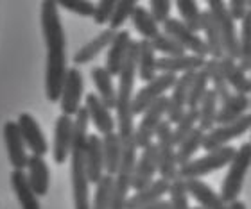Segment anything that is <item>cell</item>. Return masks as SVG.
Segmentation results:
<instances>
[{
  "instance_id": "1",
  "label": "cell",
  "mask_w": 251,
  "mask_h": 209,
  "mask_svg": "<svg viewBox=\"0 0 251 209\" xmlns=\"http://www.w3.org/2000/svg\"><path fill=\"white\" fill-rule=\"evenodd\" d=\"M42 32L47 45V68H45V95L47 100H59L63 81L67 75L65 56V32L58 13V4L52 0L42 2Z\"/></svg>"
},
{
  "instance_id": "2",
  "label": "cell",
  "mask_w": 251,
  "mask_h": 209,
  "mask_svg": "<svg viewBox=\"0 0 251 209\" xmlns=\"http://www.w3.org/2000/svg\"><path fill=\"white\" fill-rule=\"evenodd\" d=\"M88 113L84 107L74 118V141L70 150V183H72L74 209H92L90 183L84 173V143L88 138Z\"/></svg>"
},
{
  "instance_id": "3",
  "label": "cell",
  "mask_w": 251,
  "mask_h": 209,
  "mask_svg": "<svg viewBox=\"0 0 251 209\" xmlns=\"http://www.w3.org/2000/svg\"><path fill=\"white\" fill-rule=\"evenodd\" d=\"M136 56H138V42H131L126 61L119 73V89H117V127H119V138L121 141H127L135 138V124H133V88H135L136 77Z\"/></svg>"
},
{
  "instance_id": "4",
  "label": "cell",
  "mask_w": 251,
  "mask_h": 209,
  "mask_svg": "<svg viewBox=\"0 0 251 209\" xmlns=\"http://www.w3.org/2000/svg\"><path fill=\"white\" fill-rule=\"evenodd\" d=\"M237 148L231 145L221 146V148H215V150L206 152L204 156L198 157V159H192L188 161L187 165L178 168V177L188 181V179H201L208 173H214L221 168L228 167L235 156Z\"/></svg>"
},
{
  "instance_id": "5",
  "label": "cell",
  "mask_w": 251,
  "mask_h": 209,
  "mask_svg": "<svg viewBox=\"0 0 251 209\" xmlns=\"http://www.w3.org/2000/svg\"><path fill=\"white\" fill-rule=\"evenodd\" d=\"M251 167V143H242L241 148H237L235 156L228 165V173L223 181L221 188V199L226 204H230L233 200H239V195L242 191V184L246 179V173Z\"/></svg>"
},
{
  "instance_id": "6",
  "label": "cell",
  "mask_w": 251,
  "mask_h": 209,
  "mask_svg": "<svg viewBox=\"0 0 251 209\" xmlns=\"http://www.w3.org/2000/svg\"><path fill=\"white\" fill-rule=\"evenodd\" d=\"M214 18L215 25L219 29L221 43H223V50H225L226 58L237 61L239 59V36H237L235 21L231 20L230 13L226 9V2L221 0H210L208 9H206Z\"/></svg>"
},
{
  "instance_id": "7",
  "label": "cell",
  "mask_w": 251,
  "mask_h": 209,
  "mask_svg": "<svg viewBox=\"0 0 251 209\" xmlns=\"http://www.w3.org/2000/svg\"><path fill=\"white\" fill-rule=\"evenodd\" d=\"M156 152H158V173L160 179L173 181L178 177V163H176V146L173 143V125L163 120L158 125L156 132Z\"/></svg>"
},
{
  "instance_id": "8",
  "label": "cell",
  "mask_w": 251,
  "mask_h": 209,
  "mask_svg": "<svg viewBox=\"0 0 251 209\" xmlns=\"http://www.w3.org/2000/svg\"><path fill=\"white\" fill-rule=\"evenodd\" d=\"M176 81H178V75H174V73H158L151 83H147L146 86L133 97V104H131L133 116L142 115V113H144L149 105L154 104L158 99L165 97V91L173 89Z\"/></svg>"
},
{
  "instance_id": "9",
  "label": "cell",
  "mask_w": 251,
  "mask_h": 209,
  "mask_svg": "<svg viewBox=\"0 0 251 209\" xmlns=\"http://www.w3.org/2000/svg\"><path fill=\"white\" fill-rule=\"evenodd\" d=\"M167 100L169 97H162L142 113L140 124L135 127V141L138 148H146L151 143H154L152 141L154 132H156L158 125L163 122V116L167 113Z\"/></svg>"
},
{
  "instance_id": "10",
  "label": "cell",
  "mask_w": 251,
  "mask_h": 209,
  "mask_svg": "<svg viewBox=\"0 0 251 209\" xmlns=\"http://www.w3.org/2000/svg\"><path fill=\"white\" fill-rule=\"evenodd\" d=\"M248 129H251V115L246 113L242 115L239 120L231 122V124H226V125H215L212 131L204 132V140H203V148L206 152L215 150V148H221V146L230 145V141L241 138L242 134H246Z\"/></svg>"
},
{
  "instance_id": "11",
  "label": "cell",
  "mask_w": 251,
  "mask_h": 209,
  "mask_svg": "<svg viewBox=\"0 0 251 209\" xmlns=\"http://www.w3.org/2000/svg\"><path fill=\"white\" fill-rule=\"evenodd\" d=\"M84 91V79L81 70L70 68L67 70L65 81H63L61 95H59V104H61V113L63 115L74 116L77 115V111L81 109V99H83Z\"/></svg>"
},
{
  "instance_id": "12",
  "label": "cell",
  "mask_w": 251,
  "mask_h": 209,
  "mask_svg": "<svg viewBox=\"0 0 251 209\" xmlns=\"http://www.w3.org/2000/svg\"><path fill=\"white\" fill-rule=\"evenodd\" d=\"M162 29L167 36L176 40L185 48V52L188 50V52L198 56V58H208V48H206V43H204L203 38H199V34H196L188 27H185L178 18H169L162 25Z\"/></svg>"
},
{
  "instance_id": "13",
  "label": "cell",
  "mask_w": 251,
  "mask_h": 209,
  "mask_svg": "<svg viewBox=\"0 0 251 209\" xmlns=\"http://www.w3.org/2000/svg\"><path fill=\"white\" fill-rule=\"evenodd\" d=\"M156 172H158L156 143H151L149 146L142 148V154L136 157L133 179H131V188L135 189V191H138V189L149 186L154 181Z\"/></svg>"
},
{
  "instance_id": "14",
  "label": "cell",
  "mask_w": 251,
  "mask_h": 209,
  "mask_svg": "<svg viewBox=\"0 0 251 209\" xmlns=\"http://www.w3.org/2000/svg\"><path fill=\"white\" fill-rule=\"evenodd\" d=\"M16 125L20 129L22 140L25 143V146L31 150L32 156H45L49 152V143L47 138L43 134L42 127L34 120V116H31L29 113H22L18 116V122Z\"/></svg>"
},
{
  "instance_id": "15",
  "label": "cell",
  "mask_w": 251,
  "mask_h": 209,
  "mask_svg": "<svg viewBox=\"0 0 251 209\" xmlns=\"http://www.w3.org/2000/svg\"><path fill=\"white\" fill-rule=\"evenodd\" d=\"M74 141V118L67 115L58 116L54 124V143H52V157L56 165H63L70 157Z\"/></svg>"
},
{
  "instance_id": "16",
  "label": "cell",
  "mask_w": 251,
  "mask_h": 209,
  "mask_svg": "<svg viewBox=\"0 0 251 209\" xmlns=\"http://www.w3.org/2000/svg\"><path fill=\"white\" fill-rule=\"evenodd\" d=\"M84 173L90 184H97L106 175L102 145L97 134H88L86 143H84Z\"/></svg>"
},
{
  "instance_id": "17",
  "label": "cell",
  "mask_w": 251,
  "mask_h": 209,
  "mask_svg": "<svg viewBox=\"0 0 251 209\" xmlns=\"http://www.w3.org/2000/svg\"><path fill=\"white\" fill-rule=\"evenodd\" d=\"M194 73H181L178 81H176V84L173 86V93H171V97L167 100V113H165L167 122L171 125H174L183 116L185 111H187L188 88H190Z\"/></svg>"
},
{
  "instance_id": "18",
  "label": "cell",
  "mask_w": 251,
  "mask_h": 209,
  "mask_svg": "<svg viewBox=\"0 0 251 209\" xmlns=\"http://www.w3.org/2000/svg\"><path fill=\"white\" fill-rule=\"evenodd\" d=\"M84 109L88 113V120L94 124V127L97 129L99 134L106 136L110 132H115V118L110 113V109L106 107L100 99L95 93H88L84 99Z\"/></svg>"
},
{
  "instance_id": "19",
  "label": "cell",
  "mask_w": 251,
  "mask_h": 209,
  "mask_svg": "<svg viewBox=\"0 0 251 209\" xmlns=\"http://www.w3.org/2000/svg\"><path fill=\"white\" fill-rule=\"evenodd\" d=\"M4 141L7 148V157L15 170H24L27 167L29 156L25 150V143L22 140L20 129L16 122H5L4 125Z\"/></svg>"
},
{
  "instance_id": "20",
  "label": "cell",
  "mask_w": 251,
  "mask_h": 209,
  "mask_svg": "<svg viewBox=\"0 0 251 209\" xmlns=\"http://www.w3.org/2000/svg\"><path fill=\"white\" fill-rule=\"evenodd\" d=\"M131 34L129 31L121 29V31L115 32V38L113 42L110 43L108 47V54H106V72L110 73L111 77H119V73L122 70V64L126 61V56H127V50H129L131 45Z\"/></svg>"
},
{
  "instance_id": "21",
  "label": "cell",
  "mask_w": 251,
  "mask_h": 209,
  "mask_svg": "<svg viewBox=\"0 0 251 209\" xmlns=\"http://www.w3.org/2000/svg\"><path fill=\"white\" fill-rule=\"evenodd\" d=\"M169 186H171V183L165 181V179L152 181L149 186L138 189L131 197H127L126 209H142L151 204H156L158 200H163V197L169 193Z\"/></svg>"
},
{
  "instance_id": "22",
  "label": "cell",
  "mask_w": 251,
  "mask_h": 209,
  "mask_svg": "<svg viewBox=\"0 0 251 209\" xmlns=\"http://www.w3.org/2000/svg\"><path fill=\"white\" fill-rule=\"evenodd\" d=\"M185 186H187V193L198 200L201 209H228V204L221 199V195L215 193L201 179H188L185 181Z\"/></svg>"
},
{
  "instance_id": "23",
  "label": "cell",
  "mask_w": 251,
  "mask_h": 209,
  "mask_svg": "<svg viewBox=\"0 0 251 209\" xmlns=\"http://www.w3.org/2000/svg\"><path fill=\"white\" fill-rule=\"evenodd\" d=\"M206 59L198 58L194 54H183L176 58H160L156 61V70L162 73H194L204 66Z\"/></svg>"
},
{
  "instance_id": "24",
  "label": "cell",
  "mask_w": 251,
  "mask_h": 209,
  "mask_svg": "<svg viewBox=\"0 0 251 209\" xmlns=\"http://www.w3.org/2000/svg\"><path fill=\"white\" fill-rule=\"evenodd\" d=\"M219 64H221L223 77H225L226 84L230 86V89H233V93H239V95L251 93V81H250V77H248V73L244 72L233 59L223 56V58L219 59Z\"/></svg>"
},
{
  "instance_id": "25",
  "label": "cell",
  "mask_w": 251,
  "mask_h": 209,
  "mask_svg": "<svg viewBox=\"0 0 251 209\" xmlns=\"http://www.w3.org/2000/svg\"><path fill=\"white\" fill-rule=\"evenodd\" d=\"M250 97L248 95L231 93L230 99L225 100L217 109V118H215V125H226L231 122L239 120L242 115H246L250 109Z\"/></svg>"
},
{
  "instance_id": "26",
  "label": "cell",
  "mask_w": 251,
  "mask_h": 209,
  "mask_svg": "<svg viewBox=\"0 0 251 209\" xmlns=\"http://www.w3.org/2000/svg\"><path fill=\"white\" fill-rule=\"evenodd\" d=\"M27 179H29V184L31 188L34 189V193L38 197H43L47 195L49 191V181H50V172H49V167L45 159L42 156H29V161H27Z\"/></svg>"
},
{
  "instance_id": "27",
  "label": "cell",
  "mask_w": 251,
  "mask_h": 209,
  "mask_svg": "<svg viewBox=\"0 0 251 209\" xmlns=\"http://www.w3.org/2000/svg\"><path fill=\"white\" fill-rule=\"evenodd\" d=\"M11 188L15 191L22 209H42V204L38 200V195L31 188L27 173L24 170H13L11 172Z\"/></svg>"
},
{
  "instance_id": "28",
  "label": "cell",
  "mask_w": 251,
  "mask_h": 209,
  "mask_svg": "<svg viewBox=\"0 0 251 209\" xmlns=\"http://www.w3.org/2000/svg\"><path fill=\"white\" fill-rule=\"evenodd\" d=\"M156 61V52H154L151 42L140 40L138 42V56H136V75L140 77L142 83H151L158 75Z\"/></svg>"
},
{
  "instance_id": "29",
  "label": "cell",
  "mask_w": 251,
  "mask_h": 209,
  "mask_svg": "<svg viewBox=\"0 0 251 209\" xmlns=\"http://www.w3.org/2000/svg\"><path fill=\"white\" fill-rule=\"evenodd\" d=\"M100 145H102V159H104V173L115 177L121 167L122 157V141L117 132H110L106 136L100 138Z\"/></svg>"
},
{
  "instance_id": "30",
  "label": "cell",
  "mask_w": 251,
  "mask_h": 209,
  "mask_svg": "<svg viewBox=\"0 0 251 209\" xmlns=\"http://www.w3.org/2000/svg\"><path fill=\"white\" fill-rule=\"evenodd\" d=\"M92 81L95 84V89H97V97L100 99V102L108 107V109H115V104H117V89L113 86V77H111L110 73L106 72L104 66H94L92 72Z\"/></svg>"
},
{
  "instance_id": "31",
  "label": "cell",
  "mask_w": 251,
  "mask_h": 209,
  "mask_svg": "<svg viewBox=\"0 0 251 209\" xmlns=\"http://www.w3.org/2000/svg\"><path fill=\"white\" fill-rule=\"evenodd\" d=\"M113 38H115V31L104 29V31L100 32V34H97L92 42H88L84 47H81L77 52H75V56H74V64H86V63H90V61H94L106 47H110V43L113 42Z\"/></svg>"
},
{
  "instance_id": "32",
  "label": "cell",
  "mask_w": 251,
  "mask_h": 209,
  "mask_svg": "<svg viewBox=\"0 0 251 209\" xmlns=\"http://www.w3.org/2000/svg\"><path fill=\"white\" fill-rule=\"evenodd\" d=\"M217 109H219V99L214 93V89H208L198 105V129L203 132L212 131L215 127Z\"/></svg>"
},
{
  "instance_id": "33",
  "label": "cell",
  "mask_w": 251,
  "mask_h": 209,
  "mask_svg": "<svg viewBox=\"0 0 251 209\" xmlns=\"http://www.w3.org/2000/svg\"><path fill=\"white\" fill-rule=\"evenodd\" d=\"M201 31H204V43L208 48V56L219 61L225 56V50H223V43H221L219 29L208 11H201Z\"/></svg>"
},
{
  "instance_id": "34",
  "label": "cell",
  "mask_w": 251,
  "mask_h": 209,
  "mask_svg": "<svg viewBox=\"0 0 251 209\" xmlns=\"http://www.w3.org/2000/svg\"><path fill=\"white\" fill-rule=\"evenodd\" d=\"M131 21H133L135 31L142 36V40L151 42V40H154L160 34V25L154 21L149 9H146L144 5H136L133 15H131Z\"/></svg>"
},
{
  "instance_id": "35",
  "label": "cell",
  "mask_w": 251,
  "mask_h": 209,
  "mask_svg": "<svg viewBox=\"0 0 251 209\" xmlns=\"http://www.w3.org/2000/svg\"><path fill=\"white\" fill-rule=\"evenodd\" d=\"M203 140H204V132L196 127L179 145H176V163H178V168L187 165L188 161H192L196 152L203 145Z\"/></svg>"
},
{
  "instance_id": "36",
  "label": "cell",
  "mask_w": 251,
  "mask_h": 209,
  "mask_svg": "<svg viewBox=\"0 0 251 209\" xmlns=\"http://www.w3.org/2000/svg\"><path fill=\"white\" fill-rule=\"evenodd\" d=\"M203 68L206 70V73H208V81H210V84H212V88H210V89H214V93L217 95L219 102L223 104L225 100L230 99L231 89H230V86L226 84L225 77H223L219 61H217V59H212V58L206 59Z\"/></svg>"
},
{
  "instance_id": "37",
  "label": "cell",
  "mask_w": 251,
  "mask_h": 209,
  "mask_svg": "<svg viewBox=\"0 0 251 209\" xmlns=\"http://www.w3.org/2000/svg\"><path fill=\"white\" fill-rule=\"evenodd\" d=\"M241 34H239V66L244 72H251V11L248 9L242 18Z\"/></svg>"
},
{
  "instance_id": "38",
  "label": "cell",
  "mask_w": 251,
  "mask_h": 209,
  "mask_svg": "<svg viewBox=\"0 0 251 209\" xmlns=\"http://www.w3.org/2000/svg\"><path fill=\"white\" fill-rule=\"evenodd\" d=\"M208 73L206 70L201 68L194 73L192 83H190V88H188V99H187V109H198L199 102L203 100L204 93L208 91Z\"/></svg>"
},
{
  "instance_id": "39",
  "label": "cell",
  "mask_w": 251,
  "mask_h": 209,
  "mask_svg": "<svg viewBox=\"0 0 251 209\" xmlns=\"http://www.w3.org/2000/svg\"><path fill=\"white\" fill-rule=\"evenodd\" d=\"M176 9L179 13V21L183 23L185 27H188L192 32L198 34L201 31V11H199L198 2L194 0H179L176 2Z\"/></svg>"
},
{
  "instance_id": "40",
  "label": "cell",
  "mask_w": 251,
  "mask_h": 209,
  "mask_svg": "<svg viewBox=\"0 0 251 209\" xmlns=\"http://www.w3.org/2000/svg\"><path fill=\"white\" fill-rule=\"evenodd\" d=\"M174 125L176 127H173V143L176 146L198 127V109H187Z\"/></svg>"
},
{
  "instance_id": "41",
  "label": "cell",
  "mask_w": 251,
  "mask_h": 209,
  "mask_svg": "<svg viewBox=\"0 0 251 209\" xmlns=\"http://www.w3.org/2000/svg\"><path fill=\"white\" fill-rule=\"evenodd\" d=\"M151 45L154 48V52L165 54V58H176V56H183L185 48L179 45L176 40H173L171 36H167L165 32H160L154 40H151Z\"/></svg>"
},
{
  "instance_id": "42",
  "label": "cell",
  "mask_w": 251,
  "mask_h": 209,
  "mask_svg": "<svg viewBox=\"0 0 251 209\" xmlns=\"http://www.w3.org/2000/svg\"><path fill=\"white\" fill-rule=\"evenodd\" d=\"M136 2L135 0H121V2H115V9H113V15H111L110 18V27L108 29H111V31H121V27L126 23V20L127 18H131V15H133V11H135L136 7Z\"/></svg>"
},
{
  "instance_id": "43",
  "label": "cell",
  "mask_w": 251,
  "mask_h": 209,
  "mask_svg": "<svg viewBox=\"0 0 251 209\" xmlns=\"http://www.w3.org/2000/svg\"><path fill=\"white\" fill-rule=\"evenodd\" d=\"M169 206L171 209H190L188 206V193H187V186H185L183 179H173L171 181V186H169Z\"/></svg>"
},
{
  "instance_id": "44",
  "label": "cell",
  "mask_w": 251,
  "mask_h": 209,
  "mask_svg": "<svg viewBox=\"0 0 251 209\" xmlns=\"http://www.w3.org/2000/svg\"><path fill=\"white\" fill-rule=\"evenodd\" d=\"M95 195L92 209H110V199H111V188H113V177L104 175L99 183L95 184Z\"/></svg>"
},
{
  "instance_id": "45",
  "label": "cell",
  "mask_w": 251,
  "mask_h": 209,
  "mask_svg": "<svg viewBox=\"0 0 251 209\" xmlns=\"http://www.w3.org/2000/svg\"><path fill=\"white\" fill-rule=\"evenodd\" d=\"M58 5L63 7V9L74 13V15L84 16V18L86 16H94V11H95V4L90 2V0H70V2L63 0V2H58Z\"/></svg>"
},
{
  "instance_id": "46",
  "label": "cell",
  "mask_w": 251,
  "mask_h": 209,
  "mask_svg": "<svg viewBox=\"0 0 251 209\" xmlns=\"http://www.w3.org/2000/svg\"><path fill=\"white\" fill-rule=\"evenodd\" d=\"M171 7L173 4L169 0H151L149 2V13L158 25H163L171 18Z\"/></svg>"
},
{
  "instance_id": "47",
  "label": "cell",
  "mask_w": 251,
  "mask_h": 209,
  "mask_svg": "<svg viewBox=\"0 0 251 209\" xmlns=\"http://www.w3.org/2000/svg\"><path fill=\"white\" fill-rule=\"evenodd\" d=\"M113 9H115V2L113 0H100L99 4H95V11L92 18H94L97 25H104V23L110 21Z\"/></svg>"
},
{
  "instance_id": "48",
  "label": "cell",
  "mask_w": 251,
  "mask_h": 209,
  "mask_svg": "<svg viewBox=\"0 0 251 209\" xmlns=\"http://www.w3.org/2000/svg\"><path fill=\"white\" fill-rule=\"evenodd\" d=\"M226 9L230 13L231 20L233 21H241L248 13V7H246V0H231L226 4Z\"/></svg>"
},
{
  "instance_id": "49",
  "label": "cell",
  "mask_w": 251,
  "mask_h": 209,
  "mask_svg": "<svg viewBox=\"0 0 251 209\" xmlns=\"http://www.w3.org/2000/svg\"><path fill=\"white\" fill-rule=\"evenodd\" d=\"M142 209H171V206H169V200H158L156 204H151Z\"/></svg>"
},
{
  "instance_id": "50",
  "label": "cell",
  "mask_w": 251,
  "mask_h": 209,
  "mask_svg": "<svg viewBox=\"0 0 251 209\" xmlns=\"http://www.w3.org/2000/svg\"><path fill=\"white\" fill-rule=\"evenodd\" d=\"M228 209H248L246 204L242 202V200H233V202H230L228 204Z\"/></svg>"
},
{
  "instance_id": "51",
  "label": "cell",
  "mask_w": 251,
  "mask_h": 209,
  "mask_svg": "<svg viewBox=\"0 0 251 209\" xmlns=\"http://www.w3.org/2000/svg\"><path fill=\"white\" fill-rule=\"evenodd\" d=\"M246 7H248V9L251 11V0H246Z\"/></svg>"
},
{
  "instance_id": "52",
  "label": "cell",
  "mask_w": 251,
  "mask_h": 209,
  "mask_svg": "<svg viewBox=\"0 0 251 209\" xmlns=\"http://www.w3.org/2000/svg\"><path fill=\"white\" fill-rule=\"evenodd\" d=\"M250 81H251V77H250ZM251 95V93H250ZM250 102H251V99H250ZM250 109H251V105H250ZM250 115H251V113H250ZM250 143H251V141H250Z\"/></svg>"
},
{
  "instance_id": "53",
  "label": "cell",
  "mask_w": 251,
  "mask_h": 209,
  "mask_svg": "<svg viewBox=\"0 0 251 209\" xmlns=\"http://www.w3.org/2000/svg\"><path fill=\"white\" fill-rule=\"evenodd\" d=\"M190 209H201V208H199V206H198V208H190Z\"/></svg>"
}]
</instances>
